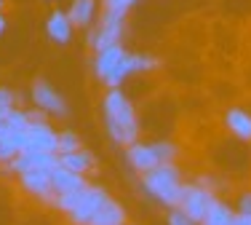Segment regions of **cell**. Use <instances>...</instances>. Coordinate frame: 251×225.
<instances>
[{
	"label": "cell",
	"instance_id": "cell-1",
	"mask_svg": "<svg viewBox=\"0 0 251 225\" xmlns=\"http://www.w3.org/2000/svg\"><path fill=\"white\" fill-rule=\"evenodd\" d=\"M101 112H104V126L110 140L123 147L134 145L139 137V118H136V108L121 88H107L101 99Z\"/></svg>",
	"mask_w": 251,
	"mask_h": 225
},
{
	"label": "cell",
	"instance_id": "cell-2",
	"mask_svg": "<svg viewBox=\"0 0 251 225\" xmlns=\"http://www.w3.org/2000/svg\"><path fill=\"white\" fill-rule=\"evenodd\" d=\"M142 188L150 193L152 198H158L160 204H166L169 209H176L182 204V196H184V182H182V174L174 164H160L155 167L152 171L142 174Z\"/></svg>",
	"mask_w": 251,
	"mask_h": 225
},
{
	"label": "cell",
	"instance_id": "cell-3",
	"mask_svg": "<svg viewBox=\"0 0 251 225\" xmlns=\"http://www.w3.org/2000/svg\"><path fill=\"white\" fill-rule=\"evenodd\" d=\"M131 73H134L131 54L121 43L107 46V49H101L94 54V75H97L107 88H121V84Z\"/></svg>",
	"mask_w": 251,
	"mask_h": 225
},
{
	"label": "cell",
	"instance_id": "cell-4",
	"mask_svg": "<svg viewBox=\"0 0 251 225\" xmlns=\"http://www.w3.org/2000/svg\"><path fill=\"white\" fill-rule=\"evenodd\" d=\"M176 158V145L169 140H158V142H134L126 147V161L134 171L147 174L160 164H174Z\"/></svg>",
	"mask_w": 251,
	"mask_h": 225
},
{
	"label": "cell",
	"instance_id": "cell-5",
	"mask_svg": "<svg viewBox=\"0 0 251 225\" xmlns=\"http://www.w3.org/2000/svg\"><path fill=\"white\" fill-rule=\"evenodd\" d=\"M214 201H217V193L208 191V188H203L201 182H193V185H184L182 204H179L176 209H182L195 225H201L203 220H206V215L211 212Z\"/></svg>",
	"mask_w": 251,
	"mask_h": 225
},
{
	"label": "cell",
	"instance_id": "cell-6",
	"mask_svg": "<svg viewBox=\"0 0 251 225\" xmlns=\"http://www.w3.org/2000/svg\"><path fill=\"white\" fill-rule=\"evenodd\" d=\"M51 171L53 169H29V171H25V174H19L22 191L29 193V196H35V198H40L43 204H53L56 193H53Z\"/></svg>",
	"mask_w": 251,
	"mask_h": 225
},
{
	"label": "cell",
	"instance_id": "cell-7",
	"mask_svg": "<svg viewBox=\"0 0 251 225\" xmlns=\"http://www.w3.org/2000/svg\"><path fill=\"white\" fill-rule=\"evenodd\" d=\"M107 198H110V193H107L104 188H99V185H88V191L83 193L80 204H77L75 209L67 215V217H70V223H73V225H91L94 215L99 212V206L104 204Z\"/></svg>",
	"mask_w": 251,
	"mask_h": 225
},
{
	"label": "cell",
	"instance_id": "cell-8",
	"mask_svg": "<svg viewBox=\"0 0 251 225\" xmlns=\"http://www.w3.org/2000/svg\"><path fill=\"white\" fill-rule=\"evenodd\" d=\"M32 102H35V108L38 110H43V112H51V115H59V118H64L67 115V102L62 99V94L53 88L49 81H35L32 84Z\"/></svg>",
	"mask_w": 251,
	"mask_h": 225
},
{
	"label": "cell",
	"instance_id": "cell-9",
	"mask_svg": "<svg viewBox=\"0 0 251 225\" xmlns=\"http://www.w3.org/2000/svg\"><path fill=\"white\" fill-rule=\"evenodd\" d=\"M25 150H40V153H59V132L49 121L29 123L27 132V147Z\"/></svg>",
	"mask_w": 251,
	"mask_h": 225
},
{
	"label": "cell",
	"instance_id": "cell-10",
	"mask_svg": "<svg viewBox=\"0 0 251 225\" xmlns=\"http://www.w3.org/2000/svg\"><path fill=\"white\" fill-rule=\"evenodd\" d=\"M53 167H59V153H40V150H22L8 164V169L16 177L25 174L29 169H53Z\"/></svg>",
	"mask_w": 251,
	"mask_h": 225
},
{
	"label": "cell",
	"instance_id": "cell-11",
	"mask_svg": "<svg viewBox=\"0 0 251 225\" xmlns=\"http://www.w3.org/2000/svg\"><path fill=\"white\" fill-rule=\"evenodd\" d=\"M121 35H123V25H112V22H101L88 32V49H94V54L107 46H115L121 43Z\"/></svg>",
	"mask_w": 251,
	"mask_h": 225
},
{
	"label": "cell",
	"instance_id": "cell-12",
	"mask_svg": "<svg viewBox=\"0 0 251 225\" xmlns=\"http://www.w3.org/2000/svg\"><path fill=\"white\" fill-rule=\"evenodd\" d=\"M73 19L67 16V11H59V8H53L51 14H49V19H46V35L53 40V43H70V38H73Z\"/></svg>",
	"mask_w": 251,
	"mask_h": 225
},
{
	"label": "cell",
	"instance_id": "cell-13",
	"mask_svg": "<svg viewBox=\"0 0 251 225\" xmlns=\"http://www.w3.org/2000/svg\"><path fill=\"white\" fill-rule=\"evenodd\" d=\"M225 126L241 142H251V112L241 108H230L225 112Z\"/></svg>",
	"mask_w": 251,
	"mask_h": 225
},
{
	"label": "cell",
	"instance_id": "cell-14",
	"mask_svg": "<svg viewBox=\"0 0 251 225\" xmlns=\"http://www.w3.org/2000/svg\"><path fill=\"white\" fill-rule=\"evenodd\" d=\"M51 182H53V193H70V191H83V188H88L86 177L75 174V171H70V169H64L62 164L53 167Z\"/></svg>",
	"mask_w": 251,
	"mask_h": 225
},
{
	"label": "cell",
	"instance_id": "cell-15",
	"mask_svg": "<svg viewBox=\"0 0 251 225\" xmlns=\"http://www.w3.org/2000/svg\"><path fill=\"white\" fill-rule=\"evenodd\" d=\"M59 164H62L64 169L75 171V174H88V171L97 167L94 156L86 147H80V150H75V153H59Z\"/></svg>",
	"mask_w": 251,
	"mask_h": 225
},
{
	"label": "cell",
	"instance_id": "cell-16",
	"mask_svg": "<svg viewBox=\"0 0 251 225\" xmlns=\"http://www.w3.org/2000/svg\"><path fill=\"white\" fill-rule=\"evenodd\" d=\"M91 225H126V209L121 201L107 198L104 204L99 206V212L94 215Z\"/></svg>",
	"mask_w": 251,
	"mask_h": 225
},
{
	"label": "cell",
	"instance_id": "cell-17",
	"mask_svg": "<svg viewBox=\"0 0 251 225\" xmlns=\"http://www.w3.org/2000/svg\"><path fill=\"white\" fill-rule=\"evenodd\" d=\"M67 16L73 19L75 27L88 29V27H91V22H94V16H97V0H73Z\"/></svg>",
	"mask_w": 251,
	"mask_h": 225
},
{
	"label": "cell",
	"instance_id": "cell-18",
	"mask_svg": "<svg viewBox=\"0 0 251 225\" xmlns=\"http://www.w3.org/2000/svg\"><path fill=\"white\" fill-rule=\"evenodd\" d=\"M232 220H235V209H232L230 204H225V201H214L211 212L206 215V220H203L201 225H232Z\"/></svg>",
	"mask_w": 251,
	"mask_h": 225
},
{
	"label": "cell",
	"instance_id": "cell-19",
	"mask_svg": "<svg viewBox=\"0 0 251 225\" xmlns=\"http://www.w3.org/2000/svg\"><path fill=\"white\" fill-rule=\"evenodd\" d=\"M86 191H88V188H83V191H70V193H56L53 206H56L59 212H64V215H70V212L80 204V198H83V193H86Z\"/></svg>",
	"mask_w": 251,
	"mask_h": 225
},
{
	"label": "cell",
	"instance_id": "cell-20",
	"mask_svg": "<svg viewBox=\"0 0 251 225\" xmlns=\"http://www.w3.org/2000/svg\"><path fill=\"white\" fill-rule=\"evenodd\" d=\"M80 137L73 132V129H67V132H59V153H75L80 150Z\"/></svg>",
	"mask_w": 251,
	"mask_h": 225
},
{
	"label": "cell",
	"instance_id": "cell-21",
	"mask_svg": "<svg viewBox=\"0 0 251 225\" xmlns=\"http://www.w3.org/2000/svg\"><path fill=\"white\" fill-rule=\"evenodd\" d=\"M131 64H134V73H150L158 67V59L150 54H131Z\"/></svg>",
	"mask_w": 251,
	"mask_h": 225
},
{
	"label": "cell",
	"instance_id": "cell-22",
	"mask_svg": "<svg viewBox=\"0 0 251 225\" xmlns=\"http://www.w3.org/2000/svg\"><path fill=\"white\" fill-rule=\"evenodd\" d=\"M169 225H195V223L190 220L182 209H171L169 212Z\"/></svg>",
	"mask_w": 251,
	"mask_h": 225
},
{
	"label": "cell",
	"instance_id": "cell-23",
	"mask_svg": "<svg viewBox=\"0 0 251 225\" xmlns=\"http://www.w3.org/2000/svg\"><path fill=\"white\" fill-rule=\"evenodd\" d=\"M235 212L251 215V191H249V193H241V196H238V209H235Z\"/></svg>",
	"mask_w": 251,
	"mask_h": 225
},
{
	"label": "cell",
	"instance_id": "cell-24",
	"mask_svg": "<svg viewBox=\"0 0 251 225\" xmlns=\"http://www.w3.org/2000/svg\"><path fill=\"white\" fill-rule=\"evenodd\" d=\"M11 108H14V94L0 86V110H11Z\"/></svg>",
	"mask_w": 251,
	"mask_h": 225
},
{
	"label": "cell",
	"instance_id": "cell-25",
	"mask_svg": "<svg viewBox=\"0 0 251 225\" xmlns=\"http://www.w3.org/2000/svg\"><path fill=\"white\" fill-rule=\"evenodd\" d=\"M232 225H251V215H243V212H235V220Z\"/></svg>",
	"mask_w": 251,
	"mask_h": 225
},
{
	"label": "cell",
	"instance_id": "cell-26",
	"mask_svg": "<svg viewBox=\"0 0 251 225\" xmlns=\"http://www.w3.org/2000/svg\"><path fill=\"white\" fill-rule=\"evenodd\" d=\"M5 27H8V22H5V16L0 14V35H3V29H5Z\"/></svg>",
	"mask_w": 251,
	"mask_h": 225
},
{
	"label": "cell",
	"instance_id": "cell-27",
	"mask_svg": "<svg viewBox=\"0 0 251 225\" xmlns=\"http://www.w3.org/2000/svg\"><path fill=\"white\" fill-rule=\"evenodd\" d=\"M0 14H3V0H0Z\"/></svg>",
	"mask_w": 251,
	"mask_h": 225
},
{
	"label": "cell",
	"instance_id": "cell-28",
	"mask_svg": "<svg viewBox=\"0 0 251 225\" xmlns=\"http://www.w3.org/2000/svg\"><path fill=\"white\" fill-rule=\"evenodd\" d=\"M51 3H56V0H51Z\"/></svg>",
	"mask_w": 251,
	"mask_h": 225
}]
</instances>
